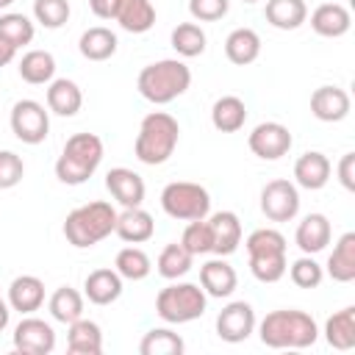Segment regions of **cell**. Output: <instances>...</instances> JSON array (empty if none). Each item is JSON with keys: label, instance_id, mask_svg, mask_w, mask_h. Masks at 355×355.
<instances>
[{"label": "cell", "instance_id": "obj_24", "mask_svg": "<svg viewBox=\"0 0 355 355\" xmlns=\"http://www.w3.org/2000/svg\"><path fill=\"white\" fill-rule=\"evenodd\" d=\"M83 105V92L69 78H53L47 83V111L58 116H75Z\"/></svg>", "mask_w": 355, "mask_h": 355}, {"label": "cell", "instance_id": "obj_35", "mask_svg": "<svg viewBox=\"0 0 355 355\" xmlns=\"http://www.w3.org/2000/svg\"><path fill=\"white\" fill-rule=\"evenodd\" d=\"M114 269L119 272L122 280H144L150 275V269H153V261H150V255L141 247L130 244V247H122L116 252Z\"/></svg>", "mask_w": 355, "mask_h": 355}, {"label": "cell", "instance_id": "obj_13", "mask_svg": "<svg viewBox=\"0 0 355 355\" xmlns=\"http://www.w3.org/2000/svg\"><path fill=\"white\" fill-rule=\"evenodd\" d=\"M105 189L111 191V197L122 205V208H139L144 202L147 186L141 180L139 172L128 169V166H114L105 175Z\"/></svg>", "mask_w": 355, "mask_h": 355}, {"label": "cell", "instance_id": "obj_45", "mask_svg": "<svg viewBox=\"0 0 355 355\" xmlns=\"http://www.w3.org/2000/svg\"><path fill=\"white\" fill-rule=\"evenodd\" d=\"M230 11V0H189V14L194 22H216Z\"/></svg>", "mask_w": 355, "mask_h": 355}, {"label": "cell", "instance_id": "obj_4", "mask_svg": "<svg viewBox=\"0 0 355 355\" xmlns=\"http://www.w3.org/2000/svg\"><path fill=\"white\" fill-rule=\"evenodd\" d=\"M114 227H116V211L105 200L86 202V205L69 211L64 219V236L78 250H89V247L100 244L103 239H108L114 233Z\"/></svg>", "mask_w": 355, "mask_h": 355}, {"label": "cell", "instance_id": "obj_28", "mask_svg": "<svg viewBox=\"0 0 355 355\" xmlns=\"http://www.w3.org/2000/svg\"><path fill=\"white\" fill-rule=\"evenodd\" d=\"M225 55L236 67H247L261 55V36L252 28H236L225 39Z\"/></svg>", "mask_w": 355, "mask_h": 355}, {"label": "cell", "instance_id": "obj_19", "mask_svg": "<svg viewBox=\"0 0 355 355\" xmlns=\"http://www.w3.org/2000/svg\"><path fill=\"white\" fill-rule=\"evenodd\" d=\"M205 219H208V225L214 230V250L211 252L222 255V258L233 255L239 250V244H241V222H239V216L233 211H216V214H211Z\"/></svg>", "mask_w": 355, "mask_h": 355}, {"label": "cell", "instance_id": "obj_49", "mask_svg": "<svg viewBox=\"0 0 355 355\" xmlns=\"http://www.w3.org/2000/svg\"><path fill=\"white\" fill-rule=\"evenodd\" d=\"M8 319H11V305H8V302L0 297V333L8 327Z\"/></svg>", "mask_w": 355, "mask_h": 355}, {"label": "cell", "instance_id": "obj_42", "mask_svg": "<svg viewBox=\"0 0 355 355\" xmlns=\"http://www.w3.org/2000/svg\"><path fill=\"white\" fill-rule=\"evenodd\" d=\"M286 252H272V255H250V272L261 283H277L286 275Z\"/></svg>", "mask_w": 355, "mask_h": 355}, {"label": "cell", "instance_id": "obj_26", "mask_svg": "<svg viewBox=\"0 0 355 355\" xmlns=\"http://www.w3.org/2000/svg\"><path fill=\"white\" fill-rule=\"evenodd\" d=\"M67 349L72 355H100L103 352V330L92 319H75L67 333Z\"/></svg>", "mask_w": 355, "mask_h": 355}, {"label": "cell", "instance_id": "obj_20", "mask_svg": "<svg viewBox=\"0 0 355 355\" xmlns=\"http://www.w3.org/2000/svg\"><path fill=\"white\" fill-rule=\"evenodd\" d=\"M83 297L94 305H111L122 297V277L116 269H94L83 280Z\"/></svg>", "mask_w": 355, "mask_h": 355}, {"label": "cell", "instance_id": "obj_6", "mask_svg": "<svg viewBox=\"0 0 355 355\" xmlns=\"http://www.w3.org/2000/svg\"><path fill=\"white\" fill-rule=\"evenodd\" d=\"M208 308V294L197 283H169L166 288L158 291L155 297V313L166 324H186L194 322L205 313Z\"/></svg>", "mask_w": 355, "mask_h": 355}, {"label": "cell", "instance_id": "obj_31", "mask_svg": "<svg viewBox=\"0 0 355 355\" xmlns=\"http://www.w3.org/2000/svg\"><path fill=\"white\" fill-rule=\"evenodd\" d=\"M17 72L25 83L44 86L55 78V58L50 50H28L17 64Z\"/></svg>", "mask_w": 355, "mask_h": 355}, {"label": "cell", "instance_id": "obj_50", "mask_svg": "<svg viewBox=\"0 0 355 355\" xmlns=\"http://www.w3.org/2000/svg\"><path fill=\"white\" fill-rule=\"evenodd\" d=\"M11 3H14V0H0V11H6V8L11 6Z\"/></svg>", "mask_w": 355, "mask_h": 355}, {"label": "cell", "instance_id": "obj_11", "mask_svg": "<svg viewBox=\"0 0 355 355\" xmlns=\"http://www.w3.org/2000/svg\"><path fill=\"white\" fill-rule=\"evenodd\" d=\"M255 324L258 322H255L252 305L244 302V300H233L216 316V336L227 344H239V341H247L255 333Z\"/></svg>", "mask_w": 355, "mask_h": 355}, {"label": "cell", "instance_id": "obj_44", "mask_svg": "<svg viewBox=\"0 0 355 355\" xmlns=\"http://www.w3.org/2000/svg\"><path fill=\"white\" fill-rule=\"evenodd\" d=\"M25 178V164L14 150H0V189H14Z\"/></svg>", "mask_w": 355, "mask_h": 355}, {"label": "cell", "instance_id": "obj_25", "mask_svg": "<svg viewBox=\"0 0 355 355\" xmlns=\"http://www.w3.org/2000/svg\"><path fill=\"white\" fill-rule=\"evenodd\" d=\"M324 272L336 283H352L355 280V233L352 230L338 236V241H336V247L324 263Z\"/></svg>", "mask_w": 355, "mask_h": 355}, {"label": "cell", "instance_id": "obj_29", "mask_svg": "<svg viewBox=\"0 0 355 355\" xmlns=\"http://www.w3.org/2000/svg\"><path fill=\"white\" fill-rule=\"evenodd\" d=\"M247 122V105L236 94H225L211 105V125L219 133H236Z\"/></svg>", "mask_w": 355, "mask_h": 355}, {"label": "cell", "instance_id": "obj_3", "mask_svg": "<svg viewBox=\"0 0 355 355\" xmlns=\"http://www.w3.org/2000/svg\"><path fill=\"white\" fill-rule=\"evenodd\" d=\"M180 141V125L172 114L166 111H150L141 125H139V133H136V141H133V153L141 164L147 166H158V164H166L175 153Z\"/></svg>", "mask_w": 355, "mask_h": 355}, {"label": "cell", "instance_id": "obj_14", "mask_svg": "<svg viewBox=\"0 0 355 355\" xmlns=\"http://www.w3.org/2000/svg\"><path fill=\"white\" fill-rule=\"evenodd\" d=\"M352 100L341 86H319L311 94V114L319 122H341L349 116Z\"/></svg>", "mask_w": 355, "mask_h": 355}, {"label": "cell", "instance_id": "obj_40", "mask_svg": "<svg viewBox=\"0 0 355 355\" xmlns=\"http://www.w3.org/2000/svg\"><path fill=\"white\" fill-rule=\"evenodd\" d=\"M180 244L191 252V255H208L214 250V230L208 225V219H194L186 225Z\"/></svg>", "mask_w": 355, "mask_h": 355}, {"label": "cell", "instance_id": "obj_47", "mask_svg": "<svg viewBox=\"0 0 355 355\" xmlns=\"http://www.w3.org/2000/svg\"><path fill=\"white\" fill-rule=\"evenodd\" d=\"M89 8H92V14L100 17V19H114L116 0H89Z\"/></svg>", "mask_w": 355, "mask_h": 355}, {"label": "cell", "instance_id": "obj_18", "mask_svg": "<svg viewBox=\"0 0 355 355\" xmlns=\"http://www.w3.org/2000/svg\"><path fill=\"white\" fill-rule=\"evenodd\" d=\"M333 227L324 214H308L294 230V244L302 250V255H316L330 244Z\"/></svg>", "mask_w": 355, "mask_h": 355}, {"label": "cell", "instance_id": "obj_2", "mask_svg": "<svg viewBox=\"0 0 355 355\" xmlns=\"http://www.w3.org/2000/svg\"><path fill=\"white\" fill-rule=\"evenodd\" d=\"M189 86H191V69L180 58L153 61L136 78L139 94L144 100H150L153 105H166V103L178 100L180 94L189 92Z\"/></svg>", "mask_w": 355, "mask_h": 355}, {"label": "cell", "instance_id": "obj_23", "mask_svg": "<svg viewBox=\"0 0 355 355\" xmlns=\"http://www.w3.org/2000/svg\"><path fill=\"white\" fill-rule=\"evenodd\" d=\"M114 233L128 244H144L155 236V222L141 205L139 208H125L122 214H116Z\"/></svg>", "mask_w": 355, "mask_h": 355}, {"label": "cell", "instance_id": "obj_38", "mask_svg": "<svg viewBox=\"0 0 355 355\" xmlns=\"http://www.w3.org/2000/svg\"><path fill=\"white\" fill-rule=\"evenodd\" d=\"M0 36L8 39L19 50V47H25V44L33 42L36 25L31 22V17H25L19 11H6V14H0Z\"/></svg>", "mask_w": 355, "mask_h": 355}, {"label": "cell", "instance_id": "obj_10", "mask_svg": "<svg viewBox=\"0 0 355 355\" xmlns=\"http://www.w3.org/2000/svg\"><path fill=\"white\" fill-rule=\"evenodd\" d=\"M247 144H250L252 155H258L261 161H277V158L288 155L294 136L283 122H261L247 136Z\"/></svg>", "mask_w": 355, "mask_h": 355}, {"label": "cell", "instance_id": "obj_5", "mask_svg": "<svg viewBox=\"0 0 355 355\" xmlns=\"http://www.w3.org/2000/svg\"><path fill=\"white\" fill-rule=\"evenodd\" d=\"M103 161V139L97 133H75L67 139L58 161H55V178L67 186L86 183Z\"/></svg>", "mask_w": 355, "mask_h": 355}, {"label": "cell", "instance_id": "obj_39", "mask_svg": "<svg viewBox=\"0 0 355 355\" xmlns=\"http://www.w3.org/2000/svg\"><path fill=\"white\" fill-rule=\"evenodd\" d=\"M286 272L297 288H319V283L324 280V266L313 255L297 258L291 266H286Z\"/></svg>", "mask_w": 355, "mask_h": 355}, {"label": "cell", "instance_id": "obj_41", "mask_svg": "<svg viewBox=\"0 0 355 355\" xmlns=\"http://www.w3.org/2000/svg\"><path fill=\"white\" fill-rule=\"evenodd\" d=\"M247 255H272V252H286V236L275 227H258L247 236L244 241Z\"/></svg>", "mask_w": 355, "mask_h": 355}, {"label": "cell", "instance_id": "obj_21", "mask_svg": "<svg viewBox=\"0 0 355 355\" xmlns=\"http://www.w3.org/2000/svg\"><path fill=\"white\" fill-rule=\"evenodd\" d=\"M11 311H19L22 316L39 311L44 305V283L36 275H19L8 286V300Z\"/></svg>", "mask_w": 355, "mask_h": 355}, {"label": "cell", "instance_id": "obj_16", "mask_svg": "<svg viewBox=\"0 0 355 355\" xmlns=\"http://www.w3.org/2000/svg\"><path fill=\"white\" fill-rule=\"evenodd\" d=\"M330 172H333L330 158L319 150H308L294 161V183L308 189V191L324 189L327 180H330Z\"/></svg>", "mask_w": 355, "mask_h": 355}, {"label": "cell", "instance_id": "obj_17", "mask_svg": "<svg viewBox=\"0 0 355 355\" xmlns=\"http://www.w3.org/2000/svg\"><path fill=\"white\" fill-rule=\"evenodd\" d=\"M311 28H313V33H319L324 39H338L352 28V17H349L347 6L327 0L311 11Z\"/></svg>", "mask_w": 355, "mask_h": 355}, {"label": "cell", "instance_id": "obj_8", "mask_svg": "<svg viewBox=\"0 0 355 355\" xmlns=\"http://www.w3.org/2000/svg\"><path fill=\"white\" fill-rule=\"evenodd\" d=\"M11 133L22 144H42L50 133V111L39 100H17L11 105Z\"/></svg>", "mask_w": 355, "mask_h": 355}, {"label": "cell", "instance_id": "obj_15", "mask_svg": "<svg viewBox=\"0 0 355 355\" xmlns=\"http://www.w3.org/2000/svg\"><path fill=\"white\" fill-rule=\"evenodd\" d=\"M200 286H202V291L208 297L222 300V297H230L236 291L239 275L222 255H216V258H211V261H205L200 266Z\"/></svg>", "mask_w": 355, "mask_h": 355}, {"label": "cell", "instance_id": "obj_7", "mask_svg": "<svg viewBox=\"0 0 355 355\" xmlns=\"http://www.w3.org/2000/svg\"><path fill=\"white\" fill-rule=\"evenodd\" d=\"M161 208L172 219H183V222L205 219L211 214V194L200 183L175 180V183H166L164 186V191H161Z\"/></svg>", "mask_w": 355, "mask_h": 355}, {"label": "cell", "instance_id": "obj_33", "mask_svg": "<svg viewBox=\"0 0 355 355\" xmlns=\"http://www.w3.org/2000/svg\"><path fill=\"white\" fill-rule=\"evenodd\" d=\"M47 311H50V316H53L55 322L72 324L75 319L83 316V294H80L78 288H72V286H61V288H55V291L50 294Z\"/></svg>", "mask_w": 355, "mask_h": 355}, {"label": "cell", "instance_id": "obj_30", "mask_svg": "<svg viewBox=\"0 0 355 355\" xmlns=\"http://www.w3.org/2000/svg\"><path fill=\"white\" fill-rule=\"evenodd\" d=\"M263 17L277 31H297L308 19L305 0H266Z\"/></svg>", "mask_w": 355, "mask_h": 355}, {"label": "cell", "instance_id": "obj_37", "mask_svg": "<svg viewBox=\"0 0 355 355\" xmlns=\"http://www.w3.org/2000/svg\"><path fill=\"white\" fill-rule=\"evenodd\" d=\"M183 349H186L183 338L169 327H153L139 341V352L141 355H180Z\"/></svg>", "mask_w": 355, "mask_h": 355}, {"label": "cell", "instance_id": "obj_51", "mask_svg": "<svg viewBox=\"0 0 355 355\" xmlns=\"http://www.w3.org/2000/svg\"><path fill=\"white\" fill-rule=\"evenodd\" d=\"M241 3H258V0H241Z\"/></svg>", "mask_w": 355, "mask_h": 355}, {"label": "cell", "instance_id": "obj_43", "mask_svg": "<svg viewBox=\"0 0 355 355\" xmlns=\"http://www.w3.org/2000/svg\"><path fill=\"white\" fill-rule=\"evenodd\" d=\"M69 0H33V17L42 28H61L69 19Z\"/></svg>", "mask_w": 355, "mask_h": 355}, {"label": "cell", "instance_id": "obj_34", "mask_svg": "<svg viewBox=\"0 0 355 355\" xmlns=\"http://www.w3.org/2000/svg\"><path fill=\"white\" fill-rule=\"evenodd\" d=\"M169 42H172V47H175V53H178L180 58H197V55H202L205 47H208V36H205V31H202L197 22H180V25L172 31Z\"/></svg>", "mask_w": 355, "mask_h": 355}, {"label": "cell", "instance_id": "obj_27", "mask_svg": "<svg viewBox=\"0 0 355 355\" xmlns=\"http://www.w3.org/2000/svg\"><path fill=\"white\" fill-rule=\"evenodd\" d=\"M116 33L111 28H103V25H94V28H86L78 39V50L86 61H108L114 53H116Z\"/></svg>", "mask_w": 355, "mask_h": 355}, {"label": "cell", "instance_id": "obj_9", "mask_svg": "<svg viewBox=\"0 0 355 355\" xmlns=\"http://www.w3.org/2000/svg\"><path fill=\"white\" fill-rule=\"evenodd\" d=\"M261 214L269 222H291L300 214V191L297 183L286 178H275L261 189Z\"/></svg>", "mask_w": 355, "mask_h": 355}, {"label": "cell", "instance_id": "obj_12", "mask_svg": "<svg viewBox=\"0 0 355 355\" xmlns=\"http://www.w3.org/2000/svg\"><path fill=\"white\" fill-rule=\"evenodd\" d=\"M14 349L22 355H50L55 349V330L50 322L25 316L14 327Z\"/></svg>", "mask_w": 355, "mask_h": 355}, {"label": "cell", "instance_id": "obj_48", "mask_svg": "<svg viewBox=\"0 0 355 355\" xmlns=\"http://www.w3.org/2000/svg\"><path fill=\"white\" fill-rule=\"evenodd\" d=\"M14 58H17V47H14L8 39L0 36V67H8Z\"/></svg>", "mask_w": 355, "mask_h": 355}, {"label": "cell", "instance_id": "obj_1", "mask_svg": "<svg viewBox=\"0 0 355 355\" xmlns=\"http://www.w3.org/2000/svg\"><path fill=\"white\" fill-rule=\"evenodd\" d=\"M258 336H261V344L272 349H305L316 344L319 327L311 313L297 308H280V311H269L261 319Z\"/></svg>", "mask_w": 355, "mask_h": 355}, {"label": "cell", "instance_id": "obj_22", "mask_svg": "<svg viewBox=\"0 0 355 355\" xmlns=\"http://www.w3.org/2000/svg\"><path fill=\"white\" fill-rule=\"evenodd\" d=\"M114 22L128 33H147L155 25V6L150 0H116Z\"/></svg>", "mask_w": 355, "mask_h": 355}, {"label": "cell", "instance_id": "obj_36", "mask_svg": "<svg viewBox=\"0 0 355 355\" xmlns=\"http://www.w3.org/2000/svg\"><path fill=\"white\" fill-rule=\"evenodd\" d=\"M191 261H194V255H191L183 244L172 241V244H166V247L158 252L155 266H158V275H161V277H166V280H178V277L189 275Z\"/></svg>", "mask_w": 355, "mask_h": 355}, {"label": "cell", "instance_id": "obj_32", "mask_svg": "<svg viewBox=\"0 0 355 355\" xmlns=\"http://www.w3.org/2000/svg\"><path fill=\"white\" fill-rule=\"evenodd\" d=\"M324 341L333 349H352L355 347V308L347 305L341 311H336L327 322H324Z\"/></svg>", "mask_w": 355, "mask_h": 355}, {"label": "cell", "instance_id": "obj_46", "mask_svg": "<svg viewBox=\"0 0 355 355\" xmlns=\"http://www.w3.org/2000/svg\"><path fill=\"white\" fill-rule=\"evenodd\" d=\"M338 180L347 191H355V153H344L338 161Z\"/></svg>", "mask_w": 355, "mask_h": 355}]
</instances>
